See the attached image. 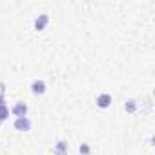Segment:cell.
<instances>
[{
    "mask_svg": "<svg viewBox=\"0 0 155 155\" xmlns=\"http://www.w3.org/2000/svg\"><path fill=\"white\" fill-rule=\"evenodd\" d=\"M13 126L18 131H29L31 130V120L28 117H18V119H15V124Z\"/></svg>",
    "mask_w": 155,
    "mask_h": 155,
    "instance_id": "cell-1",
    "label": "cell"
},
{
    "mask_svg": "<svg viewBox=\"0 0 155 155\" xmlns=\"http://www.w3.org/2000/svg\"><path fill=\"white\" fill-rule=\"evenodd\" d=\"M11 113L18 119V117H26L28 115V104H24V102H17L13 108H11Z\"/></svg>",
    "mask_w": 155,
    "mask_h": 155,
    "instance_id": "cell-2",
    "label": "cell"
},
{
    "mask_svg": "<svg viewBox=\"0 0 155 155\" xmlns=\"http://www.w3.org/2000/svg\"><path fill=\"white\" fill-rule=\"evenodd\" d=\"M48 22H49V17H48V15H38V17L35 18V22H33V26H35L37 31H44L46 26H48Z\"/></svg>",
    "mask_w": 155,
    "mask_h": 155,
    "instance_id": "cell-3",
    "label": "cell"
},
{
    "mask_svg": "<svg viewBox=\"0 0 155 155\" xmlns=\"http://www.w3.org/2000/svg\"><path fill=\"white\" fill-rule=\"evenodd\" d=\"M97 106L102 108V110L110 108V106H111V95H108V93H101V95L97 97Z\"/></svg>",
    "mask_w": 155,
    "mask_h": 155,
    "instance_id": "cell-4",
    "label": "cell"
},
{
    "mask_svg": "<svg viewBox=\"0 0 155 155\" xmlns=\"http://www.w3.org/2000/svg\"><path fill=\"white\" fill-rule=\"evenodd\" d=\"M31 91H33L35 95H44V93H46V82H44V81H33Z\"/></svg>",
    "mask_w": 155,
    "mask_h": 155,
    "instance_id": "cell-5",
    "label": "cell"
},
{
    "mask_svg": "<svg viewBox=\"0 0 155 155\" xmlns=\"http://www.w3.org/2000/svg\"><path fill=\"white\" fill-rule=\"evenodd\" d=\"M68 150H69L68 140H58L55 144V155H68Z\"/></svg>",
    "mask_w": 155,
    "mask_h": 155,
    "instance_id": "cell-6",
    "label": "cell"
},
{
    "mask_svg": "<svg viewBox=\"0 0 155 155\" xmlns=\"http://www.w3.org/2000/svg\"><path fill=\"white\" fill-rule=\"evenodd\" d=\"M124 110H126L128 113H135V111H137V101H133V99L128 101V102L124 104Z\"/></svg>",
    "mask_w": 155,
    "mask_h": 155,
    "instance_id": "cell-7",
    "label": "cell"
},
{
    "mask_svg": "<svg viewBox=\"0 0 155 155\" xmlns=\"http://www.w3.org/2000/svg\"><path fill=\"white\" fill-rule=\"evenodd\" d=\"M8 117H9V108L8 106H2V108H0V122H4Z\"/></svg>",
    "mask_w": 155,
    "mask_h": 155,
    "instance_id": "cell-8",
    "label": "cell"
},
{
    "mask_svg": "<svg viewBox=\"0 0 155 155\" xmlns=\"http://www.w3.org/2000/svg\"><path fill=\"white\" fill-rule=\"evenodd\" d=\"M79 153H81V155H90V153H91V148H90V144H86V142H84V144H81V148H79Z\"/></svg>",
    "mask_w": 155,
    "mask_h": 155,
    "instance_id": "cell-9",
    "label": "cell"
},
{
    "mask_svg": "<svg viewBox=\"0 0 155 155\" xmlns=\"http://www.w3.org/2000/svg\"><path fill=\"white\" fill-rule=\"evenodd\" d=\"M0 88H2V91H0V108L6 106V99H4V84H0Z\"/></svg>",
    "mask_w": 155,
    "mask_h": 155,
    "instance_id": "cell-10",
    "label": "cell"
},
{
    "mask_svg": "<svg viewBox=\"0 0 155 155\" xmlns=\"http://www.w3.org/2000/svg\"><path fill=\"white\" fill-rule=\"evenodd\" d=\"M0 124H2V122H0Z\"/></svg>",
    "mask_w": 155,
    "mask_h": 155,
    "instance_id": "cell-11",
    "label": "cell"
}]
</instances>
